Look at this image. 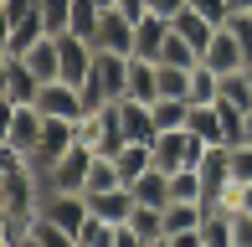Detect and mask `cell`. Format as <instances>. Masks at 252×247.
I'll use <instances>...</instances> for the list:
<instances>
[{
    "label": "cell",
    "mask_w": 252,
    "mask_h": 247,
    "mask_svg": "<svg viewBox=\"0 0 252 247\" xmlns=\"http://www.w3.org/2000/svg\"><path fill=\"white\" fill-rule=\"evenodd\" d=\"M41 36H52V26H47L41 10H36V16H26V21H10V26H5V41H0V57H26Z\"/></svg>",
    "instance_id": "30bf717a"
},
{
    "label": "cell",
    "mask_w": 252,
    "mask_h": 247,
    "mask_svg": "<svg viewBox=\"0 0 252 247\" xmlns=\"http://www.w3.org/2000/svg\"><path fill=\"white\" fill-rule=\"evenodd\" d=\"M232 10H252V0H232Z\"/></svg>",
    "instance_id": "4dcf8cb0"
},
{
    "label": "cell",
    "mask_w": 252,
    "mask_h": 247,
    "mask_svg": "<svg viewBox=\"0 0 252 247\" xmlns=\"http://www.w3.org/2000/svg\"><path fill=\"white\" fill-rule=\"evenodd\" d=\"M113 160H119V170H124V185H134V181H139V175L155 165V150H150V144H139V139H129L119 154H113Z\"/></svg>",
    "instance_id": "44dd1931"
},
{
    "label": "cell",
    "mask_w": 252,
    "mask_h": 247,
    "mask_svg": "<svg viewBox=\"0 0 252 247\" xmlns=\"http://www.w3.org/2000/svg\"><path fill=\"white\" fill-rule=\"evenodd\" d=\"M196 170H201V185H206L201 206H221V196L232 190V144H206Z\"/></svg>",
    "instance_id": "3957f363"
},
{
    "label": "cell",
    "mask_w": 252,
    "mask_h": 247,
    "mask_svg": "<svg viewBox=\"0 0 252 247\" xmlns=\"http://www.w3.org/2000/svg\"><path fill=\"white\" fill-rule=\"evenodd\" d=\"M41 129H47V114H41L36 103H5V144L10 150H36Z\"/></svg>",
    "instance_id": "277c9868"
},
{
    "label": "cell",
    "mask_w": 252,
    "mask_h": 247,
    "mask_svg": "<svg viewBox=\"0 0 252 247\" xmlns=\"http://www.w3.org/2000/svg\"><path fill=\"white\" fill-rule=\"evenodd\" d=\"M124 98L155 103V98H159V62H150V57H129V93H124Z\"/></svg>",
    "instance_id": "2e32d148"
},
{
    "label": "cell",
    "mask_w": 252,
    "mask_h": 247,
    "mask_svg": "<svg viewBox=\"0 0 252 247\" xmlns=\"http://www.w3.org/2000/svg\"><path fill=\"white\" fill-rule=\"evenodd\" d=\"M98 21H103V5H98V0H72V16H67V31H77V36H88V41H93Z\"/></svg>",
    "instance_id": "603a6c76"
},
{
    "label": "cell",
    "mask_w": 252,
    "mask_h": 247,
    "mask_svg": "<svg viewBox=\"0 0 252 247\" xmlns=\"http://www.w3.org/2000/svg\"><path fill=\"white\" fill-rule=\"evenodd\" d=\"M247 139H252V114H247Z\"/></svg>",
    "instance_id": "d6a6232c"
},
{
    "label": "cell",
    "mask_w": 252,
    "mask_h": 247,
    "mask_svg": "<svg viewBox=\"0 0 252 247\" xmlns=\"http://www.w3.org/2000/svg\"><path fill=\"white\" fill-rule=\"evenodd\" d=\"M129 190H134V201H139V206H170V175L159 170V165H150V170H144Z\"/></svg>",
    "instance_id": "ac0fdd59"
},
{
    "label": "cell",
    "mask_w": 252,
    "mask_h": 247,
    "mask_svg": "<svg viewBox=\"0 0 252 247\" xmlns=\"http://www.w3.org/2000/svg\"><path fill=\"white\" fill-rule=\"evenodd\" d=\"M124 93H129V57H124V52H98V57H93V72H88V83H83L88 114L119 103Z\"/></svg>",
    "instance_id": "6da1fadb"
},
{
    "label": "cell",
    "mask_w": 252,
    "mask_h": 247,
    "mask_svg": "<svg viewBox=\"0 0 252 247\" xmlns=\"http://www.w3.org/2000/svg\"><path fill=\"white\" fill-rule=\"evenodd\" d=\"M41 16H47L52 36L57 31H67V16H72V0H41Z\"/></svg>",
    "instance_id": "d4e9b609"
},
{
    "label": "cell",
    "mask_w": 252,
    "mask_h": 247,
    "mask_svg": "<svg viewBox=\"0 0 252 247\" xmlns=\"http://www.w3.org/2000/svg\"><path fill=\"white\" fill-rule=\"evenodd\" d=\"M226 31L242 41V47H247V57H252V10H232V16H226Z\"/></svg>",
    "instance_id": "484cf974"
},
{
    "label": "cell",
    "mask_w": 252,
    "mask_h": 247,
    "mask_svg": "<svg viewBox=\"0 0 252 247\" xmlns=\"http://www.w3.org/2000/svg\"><path fill=\"white\" fill-rule=\"evenodd\" d=\"M98 5H103V10H108V5H119V0H98Z\"/></svg>",
    "instance_id": "1f68e13d"
},
{
    "label": "cell",
    "mask_w": 252,
    "mask_h": 247,
    "mask_svg": "<svg viewBox=\"0 0 252 247\" xmlns=\"http://www.w3.org/2000/svg\"><path fill=\"white\" fill-rule=\"evenodd\" d=\"M119 124H124V134L129 139H139V144H155V134H159V124H155V103H139V98H119Z\"/></svg>",
    "instance_id": "8fae6325"
},
{
    "label": "cell",
    "mask_w": 252,
    "mask_h": 247,
    "mask_svg": "<svg viewBox=\"0 0 252 247\" xmlns=\"http://www.w3.org/2000/svg\"><path fill=\"white\" fill-rule=\"evenodd\" d=\"M221 103L242 108V114H252V67H237V72H221Z\"/></svg>",
    "instance_id": "ffe728a7"
},
{
    "label": "cell",
    "mask_w": 252,
    "mask_h": 247,
    "mask_svg": "<svg viewBox=\"0 0 252 247\" xmlns=\"http://www.w3.org/2000/svg\"><path fill=\"white\" fill-rule=\"evenodd\" d=\"M36 10H41V0H0V21H5V26H10V21L36 16Z\"/></svg>",
    "instance_id": "83f0119b"
},
{
    "label": "cell",
    "mask_w": 252,
    "mask_h": 247,
    "mask_svg": "<svg viewBox=\"0 0 252 247\" xmlns=\"http://www.w3.org/2000/svg\"><path fill=\"white\" fill-rule=\"evenodd\" d=\"M88 211L103 221H129V211H134V190L129 185H113V190H88Z\"/></svg>",
    "instance_id": "4fadbf2b"
},
{
    "label": "cell",
    "mask_w": 252,
    "mask_h": 247,
    "mask_svg": "<svg viewBox=\"0 0 252 247\" xmlns=\"http://www.w3.org/2000/svg\"><path fill=\"white\" fill-rule=\"evenodd\" d=\"M190 10H201L206 21H216V26H226V16H232V0H190Z\"/></svg>",
    "instance_id": "f1b7e54d"
},
{
    "label": "cell",
    "mask_w": 252,
    "mask_h": 247,
    "mask_svg": "<svg viewBox=\"0 0 252 247\" xmlns=\"http://www.w3.org/2000/svg\"><path fill=\"white\" fill-rule=\"evenodd\" d=\"M144 5H150V16H165V21H175L180 10L190 5V0H144Z\"/></svg>",
    "instance_id": "f546056e"
},
{
    "label": "cell",
    "mask_w": 252,
    "mask_h": 247,
    "mask_svg": "<svg viewBox=\"0 0 252 247\" xmlns=\"http://www.w3.org/2000/svg\"><path fill=\"white\" fill-rule=\"evenodd\" d=\"M165 41H170V21H165V16H144L139 26H134V57H150V62H159Z\"/></svg>",
    "instance_id": "9a60e30c"
},
{
    "label": "cell",
    "mask_w": 252,
    "mask_h": 247,
    "mask_svg": "<svg viewBox=\"0 0 252 247\" xmlns=\"http://www.w3.org/2000/svg\"><path fill=\"white\" fill-rule=\"evenodd\" d=\"M134 26H139V21H129L119 5H108L103 21H98V31H93V47L98 52H124V57H134Z\"/></svg>",
    "instance_id": "9c48e42d"
},
{
    "label": "cell",
    "mask_w": 252,
    "mask_h": 247,
    "mask_svg": "<svg viewBox=\"0 0 252 247\" xmlns=\"http://www.w3.org/2000/svg\"><path fill=\"white\" fill-rule=\"evenodd\" d=\"M93 154H98V150H88V144H72V150H67L62 160H57L52 170H47V185H52V190H88Z\"/></svg>",
    "instance_id": "52a82bcc"
},
{
    "label": "cell",
    "mask_w": 252,
    "mask_h": 247,
    "mask_svg": "<svg viewBox=\"0 0 252 247\" xmlns=\"http://www.w3.org/2000/svg\"><path fill=\"white\" fill-rule=\"evenodd\" d=\"M206 67H216V72H237V67H252V57H247V47H242V41H237L232 36V31H216V41H211V47H206V57H201Z\"/></svg>",
    "instance_id": "7c38bea8"
},
{
    "label": "cell",
    "mask_w": 252,
    "mask_h": 247,
    "mask_svg": "<svg viewBox=\"0 0 252 247\" xmlns=\"http://www.w3.org/2000/svg\"><path fill=\"white\" fill-rule=\"evenodd\" d=\"M26 67L41 77V83H52V77H62V52H57V36H41L36 47L26 52Z\"/></svg>",
    "instance_id": "d6986e66"
},
{
    "label": "cell",
    "mask_w": 252,
    "mask_h": 247,
    "mask_svg": "<svg viewBox=\"0 0 252 247\" xmlns=\"http://www.w3.org/2000/svg\"><path fill=\"white\" fill-rule=\"evenodd\" d=\"M77 247H119V227L88 211V221L77 227Z\"/></svg>",
    "instance_id": "7402d4cb"
},
{
    "label": "cell",
    "mask_w": 252,
    "mask_h": 247,
    "mask_svg": "<svg viewBox=\"0 0 252 247\" xmlns=\"http://www.w3.org/2000/svg\"><path fill=\"white\" fill-rule=\"evenodd\" d=\"M232 181H252V139L232 144Z\"/></svg>",
    "instance_id": "4316f807"
},
{
    "label": "cell",
    "mask_w": 252,
    "mask_h": 247,
    "mask_svg": "<svg viewBox=\"0 0 252 247\" xmlns=\"http://www.w3.org/2000/svg\"><path fill=\"white\" fill-rule=\"evenodd\" d=\"M170 201H206V185H201L196 165H186V170L170 175Z\"/></svg>",
    "instance_id": "cb8c5ba5"
},
{
    "label": "cell",
    "mask_w": 252,
    "mask_h": 247,
    "mask_svg": "<svg viewBox=\"0 0 252 247\" xmlns=\"http://www.w3.org/2000/svg\"><path fill=\"white\" fill-rule=\"evenodd\" d=\"M129 232H134L139 247H165V206H139V201H134Z\"/></svg>",
    "instance_id": "5bb4252c"
},
{
    "label": "cell",
    "mask_w": 252,
    "mask_h": 247,
    "mask_svg": "<svg viewBox=\"0 0 252 247\" xmlns=\"http://www.w3.org/2000/svg\"><path fill=\"white\" fill-rule=\"evenodd\" d=\"M150 150H155V165H159V170H165V175H175V170H186V165H201L206 139L190 129V124H180V129H159Z\"/></svg>",
    "instance_id": "7a4b0ae2"
},
{
    "label": "cell",
    "mask_w": 252,
    "mask_h": 247,
    "mask_svg": "<svg viewBox=\"0 0 252 247\" xmlns=\"http://www.w3.org/2000/svg\"><path fill=\"white\" fill-rule=\"evenodd\" d=\"M36 108H41L47 119H83V114H88L83 88H77V83H67V77H52V83H41Z\"/></svg>",
    "instance_id": "5b68a950"
},
{
    "label": "cell",
    "mask_w": 252,
    "mask_h": 247,
    "mask_svg": "<svg viewBox=\"0 0 252 247\" xmlns=\"http://www.w3.org/2000/svg\"><path fill=\"white\" fill-rule=\"evenodd\" d=\"M41 211H47L57 227L72 237V247H77V227L88 221V196H83V190H52V185H47V201H41Z\"/></svg>",
    "instance_id": "8992f818"
},
{
    "label": "cell",
    "mask_w": 252,
    "mask_h": 247,
    "mask_svg": "<svg viewBox=\"0 0 252 247\" xmlns=\"http://www.w3.org/2000/svg\"><path fill=\"white\" fill-rule=\"evenodd\" d=\"M170 26H175V31H180V36H186V41H190V47H196V52H201V57H206V47H211V41H216V31H221V26H216V21H206V16H201V10H190V5H186V10H180V16H175V21H170Z\"/></svg>",
    "instance_id": "e0dca14e"
},
{
    "label": "cell",
    "mask_w": 252,
    "mask_h": 247,
    "mask_svg": "<svg viewBox=\"0 0 252 247\" xmlns=\"http://www.w3.org/2000/svg\"><path fill=\"white\" fill-rule=\"evenodd\" d=\"M41 77L26 67V57H0V98L5 103H36Z\"/></svg>",
    "instance_id": "ba28073f"
}]
</instances>
